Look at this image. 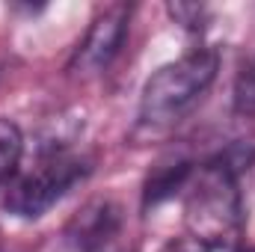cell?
Segmentation results:
<instances>
[{
	"instance_id": "cell-1",
	"label": "cell",
	"mask_w": 255,
	"mask_h": 252,
	"mask_svg": "<svg viewBox=\"0 0 255 252\" xmlns=\"http://www.w3.org/2000/svg\"><path fill=\"white\" fill-rule=\"evenodd\" d=\"M253 157L255 151H247V145H232L193 172L184 202L190 238L211 247H238L244 232V199L238 190V175L253 163Z\"/></svg>"
},
{
	"instance_id": "cell-2",
	"label": "cell",
	"mask_w": 255,
	"mask_h": 252,
	"mask_svg": "<svg viewBox=\"0 0 255 252\" xmlns=\"http://www.w3.org/2000/svg\"><path fill=\"white\" fill-rule=\"evenodd\" d=\"M217 68H220V54L214 48H193L175 63L160 65L142 86L139 125L169 127L181 122L211 89Z\"/></svg>"
},
{
	"instance_id": "cell-3",
	"label": "cell",
	"mask_w": 255,
	"mask_h": 252,
	"mask_svg": "<svg viewBox=\"0 0 255 252\" xmlns=\"http://www.w3.org/2000/svg\"><path fill=\"white\" fill-rule=\"evenodd\" d=\"M89 172V160L71 154L65 145L51 142L30 169L15 172L3 196V208L18 220H39L57 202H63L77 184H83Z\"/></svg>"
},
{
	"instance_id": "cell-4",
	"label": "cell",
	"mask_w": 255,
	"mask_h": 252,
	"mask_svg": "<svg viewBox=\"0 0 255 252\" xmlns=\"http://www.w3.org/2000/svg\"><path fill=\"white\" fill-rule=\"evenodd\" d=\"M128 27H130V6L113 3V6L101 9L92 18L86 36L77 42V48L71 54V63H68V71H74L80 77H95V74L107 71L113 65V60L122 54Z\"/></svg>"
},
{
	"instance_id": "cell-5",
	"label": "cell",
	"mask_w": 255,
	"mask_h": 252,
	"mask_svg": "<svg viewBox=\"0 0 255 252\" xmlns=\"http://www.w3.org/2000/svg\"><path fill=\"white\" fill-rule=\"evenodd\" d=\"M63 252H128L122 208L110 199L89 202L68 223Z\"/></svg>"
},
{
	"instance_id": "cell-6",
	"label": "cell",
	"mask_w": 255,
	"mask_h": 252,
	"mask_svg": "<svg viewBox=\"0 0 255 252\" xmlns=\"http://www.w3.org/2000/svg\"><path fill=\"white\" fill-rule=\"evenodd\" d=\"M193 172H196V166H193V160H187V157L160 163V166L148 175V181H145V190H142V208L148 211V208H154V205H160V202L178 196L181 190H187Z\"/></svg>"
},
{
	"instance_id": "cell-7",
	"label": "cell",
	"mask_w": 255,
	"mask_h": 252,
	"mask_svg": "<svg viewBox=\"0 0 255 252\" xmlns=\"http://www.w3.org/2000/svg\"><path fill=\"white\" fill-rule=\"evenodd\" d=\"M24 157V133L12 119L0 116V184L12 181Z\"/></svg>"
},
{
	"instance_id": "cell-8",
	"label": "cell",
	"mask_w": 255,
	"mask_h": 252,
	"mask_svg": "<svg viewBox=\"0 0 255 252\" xmlns=\"http://www.w3.org/2000/svg\"><path fill=\"white\" fill-rule=\"evenodd\" d=\"M232 101H235V113L244 119L255 116V54H250L238 74H235V89H232Z\"/></svg>"
},
{
	"instance_id": "cell-9",
	"label": "cell",
	"mask_w": 255,
	"mask_h": 252,
	"mask_svg": "<svg viewBox=\"0 0 255 252\" xmlns=\"http://www.w3.org/2000/svg\"><path fill=\"white\" fill-rule=\"evenodd\" d=\"M169 12H172V18H175L178 24H184V27H199L208 9L199 6V3H175V6H169Z\"/></svg>"
},
{
	"instance_id": "cell-10",
	"label": "cell",
	"mask_w": 255,
	"mask_h": 252,
	"mask_svg": "<svg viewBox=\"0 0 255 252\" xmlns=\"http://www.w3.org/2000/svg\"><path fill=\"white\" fill-rule=\"evenodd\" d=\"M235 250L238 247H211V244H202V241H196L190 235H184V238L172 241L163 252H235Z\"/></svg>"
},
{
	"instance_id": "cell-11",
	"label": "cell",
	"mask_w": 255,
	"mask_h": 252,
	"mask_svg": "<svg viewBox=\"0 0 255 252\" xmlns=\"http://www.w3.org/2000/svg\"><path fill=\"white\" fill-rule=\"evenodd\" d=\"M235 252H255V247H247V250H244V247H238Z\"/></svg>"
}]
</instances>
